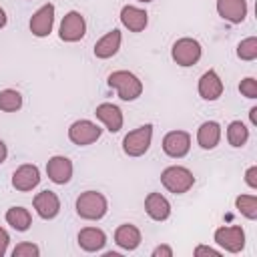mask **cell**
Here are the masks:
<instances>
[{"mask_svg":"<svg viewBox=\"0 0 257 257\" xmlns=\"http://www.w3.org/2000/svg\"><path fill=\"white\" fill-rule=\"evenodd\" d=\"M34 209L42 219H54L60 211V201L52 191H40L34 197Z\"/></svg>","mask_w":257,"mask_h":257,"instance_id":"14","label":"cell"},{"mask_svg":"<svg viewBox=\"0 0 257 257\" xmlns=\"http://www.w3.org/2000/svg\"><path fill=\"white\" fill-rule=\"evenodd\" d=\"M96 118H100L104 122V126L110 131V133H118L120 126H122V112L116 104H110V102H102L96 106L94 110Z\"/></svg>","mask_w":257,"mask_h":257,"instance_id":"16","label":"cell"},{"mask_svg":"<svg viewBox=\"0 0 257 257\" xmlns=\"http://www.w3.org/2000/svg\"><path fill=\"white\" fill-rule=\"evenodd\" d=\"M151 139H153V124H143V126L131 131L122 139V151L128 157H141L149 151Z\"/></svg>","mask_w":257,"mask_h":257,"instance_id":"4","label":"cell"},{"mask_svg":"<svg viewBox=\"0 0 257 257\" xmlns=\"http://www.w3.org/2000/svg\"><path fill=\"white\" fill-rule=\"evenodd\" d=\"M120 22L131 30V32H141L145 30L147 22H149V14L143 8L137 6H124L120 10Z\"/></svg>","mask_w":257,"mask_h":257,"instance_id":"19","label":"cell"},{"mask_svg":"<svg viewBox=\"0 0 257 257\" xmlns=\"http://www.w3.org/2000/svg\"><path fill=\"white\" fill-rule=\"evenodd\" d=\"M219 139H221V126L215 120L203 122L199 126V131H197V143L203 149H215L217 143H219Z\"/></svg>","mask_w":257,"mask_h":257,"instance_id":"22","label":"cell"},{"mask_svg":"<svg viewBox=\"0 0 257 257\" xmlns=\"http://www.w3.org/2000/svg\"><path fill=\"white\" fill-rule=\"evenodd\" d=\"M215 241L229 253H239L245 247V233L241 227H221L215 231Z\"/></svg>","mask_w":257,"mask_h":257,"instance_id":"7","label":"cell"},{"mask_svg":"<svg viewBox=\"0 0 257 257\" xmlns=\"http://www.w3.org/2000/svg\"><path fill=\"white\" fill-rule=\"evenodd\" d=\"M78 245L84 249V251H100L104 245H106V235L102 229H96V227H84L80 229L78 233Z\"/></svg>","mask_w":257,"mask_h":257,"instance_id":"18","label":"cell"},{"mask_svg":"<svg viewBox=\"0 0 257 257\" xmlns=\"http://www.w3.org/2000/svg\"><path fill=\"white\" fill-rule=\"evenodd\" d=\"M100 128L94 124V122H90V120H76V122H72L70 124V128H68V139L74 143V145H90V143H94L98 137H100Z\"/></svg>","mask_w":257,"mask_h":257,"instance_id":"9","label":"cell"},{"mask_svg":"<svg viewBox=\"0 0 257 257\" xmlns=\"http://www.w3.org/2000/svg\"><path fill=\"white\" fill-rule=\"evenodd\" d=\"M237 56L241 60H255L257 58V38L249 36V38L241 40L237 46Z\"/></svg>","mask_w":257,"mask_h":257,"instance_id":"27","label":"cell"},{"mask_svg":"<svg viewBox=\"0 0 257 257\" xmlns=\"http://www.w3.org/2000/svg\"><path fill=\"white\" fill-rule=\"evenodd\" d=\"M217 12L221 18L239 24L247 16V2L245 0H217Z\"/></svg>","mask_w":257,"mask_h":257,"instance_id":"13","label":"cell"},{"mask_svg":"<svg viewBox=\"0 0 257 257\" xmlns=\"http://www.w3.org/2000/svg\"><path fill=\"white\" fill-rule=\"evenodd\" d=\"M249 139V131L241 120H233L227 128V141L231 147H243Z\"/></svg>","mask_w":257,"mask_h":257,"instance_id":"24","label":"cell"},{"mask_svg":"<svg viewBox=\"0 0 257 257\" xmlns=\"http://www.w3.org/2000/svg\"><path fill=\"white\" fill-rule=\"evenodd\" d=\"M76 213H78V217L88 219V221H96V219L104 217V213H106L104 195H100L96 191H84L76 199Z\"/></svg>","mask_w":257,"mask_h":257,"instance_id":"3","label":"cell"},{"mask_svg":"<svg viewBox=\"0 0 257 257\" xmlns=\"http://www.w3.org/2000/svg\"><path fill=\"white\" fill-rule=\"evenodd\" d=\"M6 155H8V151H6V145H4L2 141H0V163H4Z\"/></svg>","mask_w":257,"mask_h":257,"instance_id":"34","label":"cell"},{"mask_svg":"<svg viewBox=\"0 0 257 257\" xmlns=\"http://www.w3.org/2000/svg\"><path fill=\"white\" fill-rule=\"evenodd\" d=\"M199 94L205 100H217L223 94V80L215 70H207L199 78Z\"/></svg>","mask_w":257,"mask_h":257,"instance_id":"15","label":"cell"},{"mask_svg":"<svg viewBox=\"0 0 257 257\" xmlns=\"http://www.w3.org/2000/svg\"><path fill=\"white\" fill-rule=\"evenodd\" d=\"M114 243L118 247L126 249V251H133V249H137L141 245V231L135 225L124 223V225L116 227V231H114Z\"/></svg>","mask_w":257,"mask_h":257,"instance_id":"20","label":"cell"},{"mask_svg":"<svg viewBox=\"0 0 257 257\" xmlns=\"http://www.w3.org/2000/svg\"><path fill=\"white\" fill-rule=\"evenodd\" d=\"M120 48V32L114 28L110 32H106L96 44H94V56L96 58H110L116 54V50Z\"/></svg>","mask_w":257,"mask_h":257,"instance_id":"21","label":"cell"},{"mask_svg":"<svg viewBox=\"0 0 257 257\" xmlns=\"http://www.w3.org/2000/svg\"><path fill=\"white\" fill-rule=\"evenodd\" d=\"M8 241H10V237H8V233L0 227V257L6 253V249H8Z\"/></svg>","mask_w":257,"mask_h":257,"instance_id":"33","label":"cell"},{"mask_svg":"<svg viewBox=\"0 0 257 257\" xmlns=\"http://www.w3.org/2000/svg\"><path fill=\"white\" fill-rule=\"evenodd\" d=\"M139 2H151V0H139Z\"/></svg>","mask_w":257,"mask_h":257,"instance_id":"37","label":"cell"},{"mask_svg":"<svg viewBox=\"0 0 257 257\" xmlns=\"http://www.w3.org/2000/svg\"><path fill=\"white\" fill-rule=\"evenodd\" d=\"M171 54L179 66H193L201 58V44L195 38H179L173 44Z\"/></svg>","mask_w":257,"mask_h":257,"instance_id":"5","label":"cell"},{"mask_svg":"<svg viewBox=\"0 0 257 257\" xmlns=\"http://www.w3.org/2000/svg\"><path fill=\"white\" fill-rule=\"evenodd\" d=\"M6 26V12L0 8V28H4Z\"/></svg>","mask_w":257,"mask_h":257,"instance_id":"36","label":"cell"},{"mask_svg":"<svg viewBox=\"0 0 257 257\" xmlns=\"http://www.w3.org/2000/svg\"><path fill=\"white\" fill-rule=\"evenodd\" d=\"M22 106V96L14 88H4L0 90V110L4 112H14Z\"/></svg>","mask_w":257,"mask_h":257,"instance_id":"25","label":"cell"},{"mask_svg":"<svg viewBox=\"0 0 257 257\" xmlns=\"http://www.w3.org/2000/svg\"><path fill=\"white\" fill-rule=\"evenodd\" d=\"M40 183V173L36 165H22L12 175V187L16 191H32Z\"/></svg>","mask_w":257,"mask_h":257,"instance_id":"11","label":"cell"},{"mask_svg":"<svg viewBox=\"0 0 257 257\" xmlns=\"http://www.w3.org/2000/svg\"><path fill=\"white\" fill-rule=\"evenodd\" d=\"M46 173H48V179H50L52 183L64 185V183H68L70 177H72V163H70V159L56 155V157H52V159L46 163Z\"/></svg>","mask_w":257,"mask_h":257,"instance_id":"12","label":"cell"},{"mask_svg":"<svg viewBox=\"0 0 257 257\" xmlns=\"http://www.w3.org/2000/svg\"><path fill=\"white\" fill-rule=\"evenodd\" d=\"M108 86L116 88L120 100H135L143 92V82L128 70H116L108 74Z\"/></svg>","mask_w":257,"mask_h":257,"instance_id":"1","label":"cell"},{"mask_svg":"<svg viewBox=\"0 0 257 257\" xmlns=\"http://www.w3.org/2000/svg\"><path fill=\"white\" fill-rule=\"evenodd\" d=\"M235 207L247 219H251V221L257 219V197L255 195H239L235 199Z\"/></svg>","mask_w":257,"mask_h":257,"instance_id":"26","label":"cell"},{"mask_svg":"<svg viewBox=\"0 0 257 257\" xmlns=\"http://www.w3.org/2000/svg\"><path fill=\"white\" fill-rule=\"evenodd\" d=\"M58 34H60V38L64 42H76V40H80L86 34V22L80 16V12H76V10L68 12L62 18V22H60V32Z\"/></svg>","mask_w":257,"mask_h":257,"instance_id":"6","label":"cell"},{"mask_svg":"<svg viewBox=\"0 0 257 257\" xmlns=\"http://www.w3.org/2000/svg\"><path fill=\"white\" fill-rule=\"evenodd\" d=\"M153 257H173V249L169 245H159L153 251Z\"/></svg>","mask_w":257,"mask_h":257,"instance_id":"32","label":"cell"},{"mask_svg":"<svg viewBox=\"0 0 257 257\" xmlns=\"http://www.w3.org/2000/svg\"><path fill=\"white\" fill-rule=\"evenodd\" d=\"M52 24H54V6L52 4H44L42 8H38L34 12V16L30 18V30L34 36L42 38V36H48L50 30H52Z\"/></svg>","mask_w":257,"mask_h":257,"instance_id":"10","label":"cell"},{"mask_svg":"<svg viewBox=\"0 0 257 257\" xmlns=\"http://www.w3.org/2000/svg\"><path fill=\"white\" fill-rule=\"evenodd\" d=\"M249 118H251L253 124H257V108H251L249 110Z\"/></svg>","mask_w":257,"mask_h":257,"instance_id":"35","label":"cell"},{"mask_svg":"<svg viewBox=\"0 0 257 257\" xmlns=\"http://www.w3.org/2000/svg\"><path fill=\"white\" fill-rule=\"evenodd\" d=\"M201 255H211V257H219L221 253H219L217 249H213V247H207V245H199V247L195 249V257H201Z\"/></svg>","mask_w":257,"mask_h":257,"instance_id":"31","label":"cell"},{"mask_svg":"<svg viewBox=\"0 0 257 257\" xmlns=\"http://www.w3.org/2000/svg\"><path fill=\"white\" fill-rule=\"evenodd\" d=\"M239 90H241V94L247 96V98H257V80H255L253 76L243 78L241 84H239Z\"/></svg>","mask_w":257,"mask_h":257,"instance_id":"29","label":"cell"},{"mask_svg":"<svg viewBox=\"0 0 257 257\" xmlns=\"http://www.w3.org/2000/svg\"><path fill=\"white\" fill-rule=\"evenodd\" d=\"M161 183H163V187H165L167 191H171V193H175V195H183V193H187V191L193 187L195 177H193V173H191L189 169L175 165V167H167V169L163 171Z\"/></svg>","mask_w":257,"mask_h":257,"instance_id":"2","label":"cell"},{"mask_svg":"<svg viewBox=\"0 0 257 257\" xmlns=\"http://www.w3.org/2000/svg\"><path fill=\"white\" fill-rule=\"evenodd\" d=\"M6 221L16 231H26L30 227V223H32V217H30L28 209H24V207H10L6 211Z\"/></svg>","mask_w":257,"mask_h":257,"instance_id":"23","label":"cell"},{"mask_svg":"<svg viewBox=\"0 0 257 257\" xmlns=\"http://www.w3.org/2000/svg\"><path fill=\"white\" fill-rule=\"evenodd\" d=\"M245 183L251 187V189H257V167H249L247 173H245Z\"/></svg>","mask_w":257,"mask_h":257,"instance_id":"30","label":"cell"},{"mask_svg":"<svg viewBox=\"0 0 257 257\" xmlns=\"http://www.w3.org/2000/svg\"><path fill=\"white\" fill-rule=\"evenodd\" d=\"M38 253H40V249L34 243H20L12 251L14 257H38Z\"/></svg>","mask_w":257,"mask_h":257,"instance_id":"28","label":"cell"},{"mask_svg":"<svg viewBox=\"0 0 257 257\" xmlns=\"http://www.w3.org/2000/svg\"><path fill=\"white\" fill-rule=\"evenodd\" d=\"M145 209L147 215L155 221H165L171 215V205L161 193H149L145 199Z\"/></svg>","mask_w":257,"mask_h":257,"instance_id":"17","label":"cell"},{"mask_svg":"<svg viewBox=\"0 0 257 257\" xmlns=\"http://www.w3.org/2000/svg\"><path fill=\"white\" fill-rule=\"evenodd\" d=\"M189 149H191V137L185 131H171L163 139V151L173 159L185 157Z\"/></svg>","mask_w":257,"mask_h":257,"instance_id":"8","label":"cell"}]
</instances>
